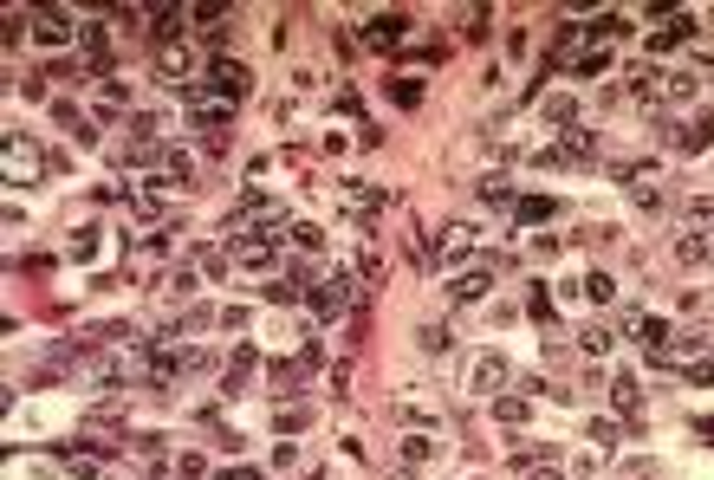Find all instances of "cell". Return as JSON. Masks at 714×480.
<instances>
[{
    "label": "cell",
    "mask_w": 714,
    "mask_h": 480,
    "mask_svg": "<svg viewBox=\"0 0 714 480\" xmlns=\"http://www.w3.org/2000/svg\"><path fill=\"white\" fill-rule=\"evenodd\" d=\"M234 104H240V98L214 92V84H188V124H196V130H222V124L234 118Z\"/></svg>",
    "instance_id": "6da1fadb"
},
{
    "label": "cell",
    "mask_w": 714,
    "mask_h": 480,
    "mask_svg": "<svg viewBox=\"0 0 714 480\" xmlns=\"http://www.w3.org/2000/svg\"><path fill=\"white\" fill-rule=\"evenodd\" d=\"M0 169H7V182H33L39 169H46V150H39V136L13 130V136H7V150H0Z\"/></svg>",
    "instance_id": "7a4b0ae2"
},
{
    "label": "cell",
    "mask_w": 714,
    "mask_h": 480,
    "mask_svg": "<svg viewBox=\"0 0 714 480\" xmlns=\"http://www.w3.org/2000/svg\"><path fill=\"white\" fill-rule=\"evenodd\" d=\"M312 319H325V325H332L338 312H344V305H351V273H338V266H325L318 279H312Z\"/></svg>",
    "instance_id": "3957f363"
},
{
    "label": "cell",
    "mask_w": 714,
    "mask_h": 480,
    "mask_svg": "<svg viewBox=\"0 0 714 480\" xmlns=\"http://www.w3.org/2000/svg\"><path fill=\"white\" fill-rule=\"evenodd\" d=\"M475 228H468V221H448V228H442V240H435V266H442V273H461V266H475Z\"/></svg>",
    "instance_id": "277c9868"
},
{
    "label": "cell",
    "mask_w": 714,
    "mask_h": 480,
    "mask_svg": "<svg viewBox=\"0 0 714 480\" xmlns=\"http://www.w3.org/2000/svg\"><path fill=\"white\" fill-rule=\"evenodd\" d=\"M228 260H234V273H273V266H280V253H273V234H234L228 240Z\"/></svg>",
    "instance_id": "5b68a950"
},
{
    "label": "cell",
    "mask_w": 714,
    "mask_h": 480,
    "mask_svg": "<svg viewBox=\"0 0 714 480\" xmlns=\"http://www.w3.org/2000/svg\"><path fill=\"white\" fill-rule=\"evenodd\" d=\"M493 273H501V260H493V253H481L475 266H461V279H448V299H455V305L487 299V292H493Z\"/></svg>",
    "instance_id": "8992f818"
},
{
    "label": "cell",
    "mask_w": 714,
    "mask_h": 480,
    "mask_svg": "<svg viewBox=\"0 0 714 480\" xmlns=\"http://www.w3.org/2000/svg\"><path fill=\"white\" fill-rule=\"evenodd\" d=\"M507 377H513V371H507V357H501V351H481V357H475V377H468V389H475V397H501V389H507Z\"/></svg>",
    "instance_id": "52a82bcc"
},
{
    "label": "cell",
    "mask_w": 714,
    "mask_h": 480,
    "mask_svg": "<svg viewBox=\"0 0 714 480\" xmlns=\"http://www.w3.org/2000/svg\"><path fill=\"white\" fill-rule=\"evenodd\" d=\"M208 84H214V92H228V98H240V92H247L254 78H247V65H240V59H228V52H214V59H208Z\"/></svg>",
    "instance_id": "ba28073f"
},
{
    "label": "cell",
    "mask_w": 714,
    "mask_h": 480,
    "mask_svg": "<svg viewBox=\"0 0 714 480\" xmlns=\"http://www.w3.org/2000/svg\"><path fill=\"white\" fill-rule=\"evenodd\" d=\"M33 39H39L46 52H59V46L72 39V13H65V7H39V20H33Z\"/></svg>",
    "instance_id": "9c48e42d"
},
{
    "label": "cell",
    "mask_w": 714,
    "mask_h": 480,
    "mask_svg": "<svg viewBox=\"0 0 714 480\" xmlns=\"http://www.w3.org/2000/svg\"><path fill=\"white\" fill-rule=\"evenodd\" d=\"M188 72H196V59H188V46H156V78L162 84H188Z\"/></svg>",
    "instance_id": "30bf717a"
},
{
    "label": "cell",
    "mask_w": 714,
    "mask_h": 480,
    "mask_svg": "<svg viewBox=\"0 0 714 480\" xmlns=\"http://www.w3.org/2000/svg\"><path fill=\"white\" fill-rule=\"evenodd\" d=\"M182 0H156V7H150V33L162 39V46H176V33H182Z\"/></svg>",
    "instance_id": "8fae6325"
},
{
    "label": "cell",
    "mask_w": 714,
    "mask_h": 480,
    "mask_svg": "<svg viewBox=\"0 0 714 480\" xmlns=\"http://www.w3.org/2000/svg\"><path fill=\"white\" fill-rule=\"evenodd\" d=\"M403 33H409V20H403V13H377V20L364 26V46H377V52H390V46H396Z\"/></svg>",
    "instance_id": "7c38bea8"
},
{
    "label": "cell",
    "mask_w": 714,
    "mask_h": 480,
    "mask_svg": "<svg viewBox=\"0 0 714 480\" xmlns=\"http://www.w3.org/2000/svg\"><path fill=\"white\" fill-rule=\"evenodd\" d=\"M701 92V72L695 65H675V72H663V104H689Z\"/></svg>",
    "instance_id": "4fadbf2b"
},
{
    "label": "cell",
    "mask_w": 714,
    "mask_h": 480,
    "mask_svg": "<svg viewBox=\"0 0 714 480\" xmlns=\"http://www.w3.org/2000/svg\"><path fill=\"white\" fill-rule=\"evenodd\" d=\"M689 33H695V20H689V13H675V20H663V26H656V33H649V52H656V59H663V52H669V46H682Z\"/></svg>",
    "instance_id": "5bb4252c"
},
{
    "label": "cell",
    "mask_w": 714,
    "mask_h": 480,
    "mask_svg": "<svg viewBox=\"0 0 714 480\" xmlns=\"http://www.w3.org/2000/svg\"><path fill=\"white\" fill-rule=\"evenodd\" d=\"M254 371H260V351H254V345H240L234 363H228V377H222V389H228V397H234V389H247V377H254Z\"/></svg>",
    "instance_id": "9a60e30c"
},
{
    "label": "cell",
    "mask_w": 714,
    "mask_h": 480,
    "mask_svg": "<svg viewBox=\"0 0 714 480\" xmlns=\"http://www.w3.org/2000/svg\"><path fill=\"white\" fill-rule=\"evenodd\" d=\"M493 422H501V429H527V422H533L527 397H507V389H501V397H493Z\"/></svg>",
    "instance_id": "2e32d148"
},
{
    "label": "cell",
    "mask_w": 714,
    "mask_h": 480,
    "mask_svg": "<svg viewBox=\"0 0 714 480\" xmlns=\"http://www.w3.org/2000/svg\"><path fill=\"white\" fill-rule=\"evenodd\" d=\"M513 214H519V221H527V228H545V221H553L559 208H553V202H545V195H519V202H513Z\"/></svg>",
    "instance_id": "e0dca14e"
},
{
    "label": "cell",
    "mask_w": 714,
    "mask_h": 480,
    "mask_svg": "<svg viewBox=\"0 0 714 480\" xmlns=\"http://www.w3.org/2000/svg\"><path fill=\"white\" fill-rule=\"evenodd\" d=\"M611 403H617L623 415H637V409H643V383H637V377H611Z\"/></svg>",
    "instance_id": "ac0fdd59"
},
{
    "label": "cell",
    "mask_w": 714,
    "mask_h": 480,
    "mask_svg": "<svg viewBox=\"0 0 714 480\" xmlns=\"http://www.w3.org/2000/svg\"><path fill=\"white\" fill-rule=\"evenodd\" d=\"M481 202H487V208H513L519 195H513V182H507V176H481Z\"/></svg>",
    "instance_id": "d6986e66"
},
{
    "label": "cell",
    "mask_w": 714,
    "mask_h": 480,
    "mask_svg": "<svg viewBox=\"0 0 714 480\" xmlns=\"http://www.w3.org/2000/svg\"><path fill=\"white\" fill-rule=\"evenodd\" d=\"M579 345H585V357H611L617 331H611V325H585V337H579Z\"/></svg>",
    "instance_id": "ffe728a7"
},
{
    "label": "cell",
    "mask_w": 714,
    "mask_h": 480,
    "mask_svg": "<svg viewBox=\"0 0 714 480\" xmlns=\"http://www.w3.org/2000/svg\"><path fill=\"white\" fill-rule=\"evenodd\" d=\"M188 20H196V26H222V20H228V0H196Z\"/></svg>",
    "instance_id": "44dd1931"
},
{
    "label": "cell",
    "mask_w": 714,
    "mask_h": 480,
    "mask_svg": "<svg viewBox=\"0 0 714 480\" xmlns=\"http://www.w3.org/2000/svg\"><path fill=\"white\" fill-rule=\"evenodd\" d=\"M585 435H591V448H617V422H611V415H591Z\"/></svg>",
    "instance_id": "7402d4cb"
},
{
    "label": "cell",
    "mask_w": 714,
    "mask_h": 480,
    "mask_svg": "<svg viewBox=\"0 0 714 480\" xmlns=\"http://www.w3.org/2000/svg\"><path fill=\"white\" fill-rule=\"evenodd\" d=\"M176 474H182V480H208V455H202V448H188V455H176Z\"/></svg>",
    "instance_id": "603a6c76"
},
{
    "label": "cell",
    "mask_w": 714,
    "mask_h": 480,
    "mask_svg": "<svg viewBox=\"0 0 714 480\" xmlns=\"http://www.w3.org/2000/svg\"><path fill=\"white\" fill-rule=\"evenodd\" d=\"M545 118H553L559 130H571V124H579V104H571V98H545Z\"/></svg>",
    "instance_id": "cb8c5ba5"
},
{
    "label": "cell",
    "mask_w": 714,
    "mask_h": 480,
    "mask_svg": "<svg viewBox=\"0 0 714 480\" xmlns=\"http://www.w3.org/2000/svg\"><path fill=\"white\" fill-rule=\"evenodd\" d=\"M585 292H591L597 305H611V299H617V279H611V273H591V279H585Z\"/></svg>",
    "instance_id": "d4e9b609"
},
{
    "label": "cell",
    "mask_w": 714,
    "mask_h": 480,
    "mask_svg": "<svg viewBox=\"0 0 714 480\" xmlns=\"http://www.w3.org/2000/svg\"><path fill=\"white\" fill-rule=\"evenodd\" d=\"M98 104H104V110H124V104H130V92H124L118 78H104V84H98Z\"/></svg>",
    "instance_id": "484cf974"
},
{
    "label": "cell",
    "mask_w": 714,
    "mask_h": 480,
    "mask_svg": "<svg viewBox=\"0 0 714 480\" xmlns=\"http://www.w3.org/2000/svg\"><path fill=\"white\" fill-rule=\"evenodd\" d=\"M390 98L409 110V104H422V84H416V78H390Z\"/></svg>",
    "instance_id": "4316f807"
},
{
    "label": "cell",
    "mask_w": 714,
    "mask_h": 480,
    "mask_svg": "<svg viewBox=\"0 0 714 480\" xmlns=\"http://www.w3.org/2000/svg\"><path fill=\"white\" fill-rule=\"evenodd\" d=\"M435 455V435H403V461H429Z\"/></svg>",
    "instance_id": "83f0119b"
},
{
    "label": "cell",
    "mask_w": 714,
    "mask_h": 480,
    "mask_svg": "<svg viewBox=\"0 0 714 480\" xmlns=\"http://www.w3.org/2000/svg\"><path fill=\"white\" fill-rule=\"evenodd\" d=\"M91 253H98V228H78L72 234V260H91Z\"/></svg>",
    "instance_id": "f1b7e54d"
},
{
    "label": "cell",
    "mask_w": 714,
    "mask_h": 480,
    "mask_svg": "<svg viewBox=\"0 0 714 480\" xmlns=\"http://www.w3.org/2000/svg\"><path fill=\"white\" fill-rule=\"evenodd\" d=\"M273 429H280V435H299V429H306V409H280V415H273Z\"/></svg>",
    "instance_id": "f546056e"
},
{
    "label": "cell",
    "mask_w": 714,
    "mask_h": 480,
    "mask_svg": "<svg viewBox=\"0 0 714 480\" xmlns=\"http://www.w3.org/2000/svg\"><path fill=\"white\" fill-rule=\"evenodd\" d=\"M682 383H714V357H695L689 371H682Z\"/></svg>",
    "instance_id": "4dcf8cb0"
},
{
    "label": "cell",
    "mask_w": 714,
    "mask_h": 480,
    "mask_svg": "<svg viewBox=\"0 0 714 480\" xmlns=\"http://www.w3.org/2000/svg\"><path fill=\"white\" fill-rule=\"evenodd\" d=\"M286 240H292V247H299V253H318V247H325V240H318V228H292V234H286Z\"/></svg>",
    "instance_id": "1f68e13d"
},
{
    "label": "cell",
    "mask_w": 714,
    "mask_h": 480,
    "mask_svg": "<svg viewBox=\"0 0 714 480\" xmlns=\"http://www.w3.org/2000/svg\"><path fill=\"white\" fill-rule=\"evenodd\" d=\"M689 221L695 228H714V202H689Z\"/></svg>",
    "instance_id": "d6a6232c"
},
{
    "label": "cell",
    "mask_w": 714,
    "mask_h": 480,
    "mask_svg": "<svg viewBox=\"0 0 714 480\" xmlns=\"http://www.w3.org/2000/svg\"><path fill=\"white\" fill-rule=\"evenodd\" d=\"M214 480H266L260 467H228V474H214Z\"/></svg>",
    "instance_id": "836d02e7"
},
{
    "label": "cell",
    "mask_w": 714,
    "mask_h": 480,
    "mask_svg": "<svg viewBox=\"0 0 714 480\" xmlns=\"http://www.w3.org/2000/svg\"><path fill=\"white\" fill-rule=\"evenodd\" d=\"M533 480H559V467H533Z\"/></svg>",
    "instance_id": "e575fe53"
},
{
    "label": "cell",
    "mask_w": 714,
    "mask_h": 480,
    "mask_svg": "<svg viewBox=\"0 0 714 480\" xmlns=\"http://www.w3.org/2000/svg\"><path fill=\"white\" fill-rule=\"evenodd\" d=\"M695 429H701V441H714V422H695Z\"/></svg>",
    "instance_id": "d590c367"
},
{
    "label": "cell",
    "mask_w": 714,
    "mask_h": 480,
    "mask_svg": "<svg viewBox=\"0 0 714 480\" xmlns=\"http://www.w3.org/2000/svg\"><path fill=\"white\" fill-rule=\"evenodd\" d=\"M708 65H714V59H708Z\"/></svg>",
    "instance_id": "8d00e7d4"
}]
</instances>
